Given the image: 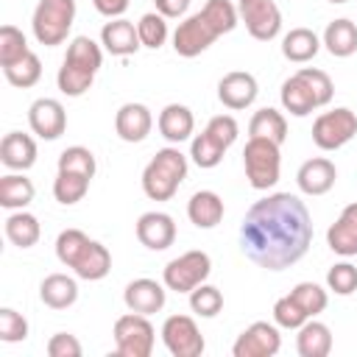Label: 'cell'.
<instances>
[{
    "label": "cell",
    "mask_w": 357,
    "mask_h": 357,
    "mask_svg": "<svg viewBox=\"0 0 357 357\" xmlns=\"http://www.w3.org/2000/svg\"><path fill=\"white\" fill-rule=\"evenodd\" d=\"M153 128V114L145 103H123L114 114V131L123 142H142Z\"/></svg>",
    "instance_id": "obj_16"
},
{
    "label": "cell",
    "mask_w": 357,
    "mask_h": 357,
    "mask_svg": "<svg viewBox=\"0 0 357 357\" xmlns=\"http://www.w3.org/2000/svg\"><path fill=\"white\" fill-rule=\"evenodd\" d=\"M324 45L335 59H346L357 50V25L346 17L332 20L324 31Z\"/></svg>",
    "instance_id": "obj_29"
},
{
    "label": "cell",
    "mask_w": 357,
    "mask_h": 357,
    "mask_svg": "<svg viewBox=\"0 0 357 357\" xmlns=\"http://www.w3.org/2000/svg\"><path fill=\"white\" fill-rule=\"evenodd\" d=\"M3 73H6V81H8L11 86L28 89V86H33V84L42 78V61H39L36 53H25L20 61L3 67Z\"/></svg>",
    "instance_id": "obj_35"
},
{
    "label": "cell",
    "mask_w": 357,
    "mask_h": 357,
    "mask_svg": "<svg viewBox=\"0 0 357 357\" xmlns=\"http://www.w3.org/2000/svg\"><path fill=\"white\" fill-rule=\"evenodd\" d=\"M326 243L340 257H354L357 254V204L343 206L340 218L326 231Z\"/></svg>",
    "instance_id": "obj_21"
},
{
    "label": "cell",
    "mask_w": 357,
    "mask_h": 357,
    "mask_svg": "<svg viewBox=\"0 0 357 357\" xmlns=\"http://www.w3.org/2000/svg\"><path fill=\"white\" fill-rule=\"evenodd\" d=\"M298 75H301V78L310 84V89H312V95H315L318 106H326V103L332 100L335 86H332V78H329L324 70H315V67H301V70H298Z\"/></svg>",
    "instance_id": "obj_45"
},
{
    "label": "cell",
    "mask_w": 357,
    "mask_h": 357,
    "mask_svg": "<svg viewBox=\"0 0 357 357\" xmlns=\"http://www.w3.org/2000/svg\"><path fill=\"white\" fill-rule=\"evenodd\" d=\"M296 349L301 357H326L332 351V332L326 324L321 321H304L298 326V337H296Z\"/></svg>",
    "instance_id": "obj_28"
},
{
    "label": "cell",
    "mask_w": 357,
    "mask_h": 357,
    "mask_svg": "<svg viewBox=\"0 0 357 357\" xmlns=\"http://www.w3.org/2000/svg\"><path fill=\"white\" fill-rule=\"evenodd\" d=\"M312 243V220L298 195L273 192L251 204L240 223L243 254L265 268L284 271L296 265Z\"/></svg>",
    "instance_id": "obj_1"
},
{
    "label": "cell",
    "mask_w": 357,
    "mask_h": 357,
    "mask_svg": "<svg viewBox=\"0 0 357 357\" xmlns=\"http://www.w3.org/2000/svg\"><path fill=\"white\" fill-rule=\"evenodd\" d=\"M248 134L282 145V142L287 139V120H284L282 112L265 106V109L254 112V117H251V123H248Z\"/></svg>",
    "instance_id": "obj_31"
},
{
    "label": "cell",
    "mask_w": 357,
    "mask_h": 357,
    "mask_svg": "<svg viewBox=\"0 0 357 357\" xmlns=\"http://www.w3.org/2000/svg\"><path fill=\"white\" fill-rule=\"evenodd\" d=\"M156 332L148 321V315L128 312L114 321V346L120 357H151Z\"/></svg>",
    "instance_id": "obj_8"
},
{
    "label": "cell",
    "mask_w": 357,
    "mask_h": 357,
    "mask_svg": "<svg viewBox=\"0 0 357 357\" xmlns=\"http://www.w3.org/2000/svg\"><path fill=\"white\" fill-rule=\"evenodd\" d=\"M192 128H195V117H192V112L187 106L167 103L159 112V131H162V137L167 142H184V139H190Z\"/></svg>",
    "instance_id": "obj_26"
},
{
    "label": "cell",
    "mask_w": 357,
    "mask_h": 357,
    "mask_svg": "<svg viewBox=\"0 0 357 357\" xmlns=\"http://www.w3.org/2000/svg\"><path fill=\"white\" fill-rule=\"evenodd\" d=\"M329 3H346V0H329Z\"/></svg>",
    "instance_id": "obj_49"
},
{
    "label": "cell",
    "mask_w": 357,
    "mask_h": 357,
    "mask_svg": "<svg viewBox=\"0 0 357 357\" xmlns=\"http://www.w3.org/2000/svg\"><path fill=\"white\" fill-rule=\"evenodd\" d=\"M187 178V156L178 148H162L142 170V190L153 201H170Z\"/></svg>",
    "instance_id": "obj_4"
},
{
    "label": "cell",
    "mask_w": 357,
    "mask_h": 357,
    "mask_svg": "<svg viewBox=\"0 0 357 357\" xmlns=\"http://www.w3.org/2000/svg\"><path fill=\"white\" fill-rule=\"evenodd\" d=\"M73 271H75L78 279H86V282L103 279L112 271V254H109V248L103 243H98V240H89L84 245V251L78 254Z\"/></svg>",
    "instance_id": "obj_24"
},
{
    "label": "cell",
    "mask_w": 357,
    "mask_h": 357,
    "mask_svg": "<svg viewBox=\"0 0 357 357\" xmlns=\"http://www.w3.org/2000/svg\"><path fill=\"white\" fill-rule=\"evenodd\" d=\"M25 337H28V321L17 310L3 307L0 310V340L17 343V340H25Z\"/></svg>",
    "instance_id": "obj_44"
},
{
    "label": "cell",
    "mask_w": 357,
    "mask_h": 357,
    "mask_svg": "<svg viewBox=\"0 0 357 357\" xmlns=\"http://www.w3.org/2000/svg\"><path fill=\"white\" fill-rule=\"evenodd\" d=\"M137 240L151 251H165L176 240V223L167 212H145L137 220Z\"/></svg>",
    "instance_id": "obj_15"
},
{
    "label": "cell",
    "mask_w": 357,
    "mask_h": 357,
    "mask_svg": "<svg viewBox=\"0 0 357 357\" xmlns=\"http://www.w3.org/2000/svg\"><path fill=\"white\" fill-rule=\"evenodd\" d=\"M326 284L337 296H351L357 290V268L351 262H337L326 273Z\"/></svg>",
    "instance_id": "obj_42"
},
{
    "label": "cell",
    "mask_w": 357,
    "mask_h": 357,
    "mask_svg": "<svg viewBox=\"0 0 357 357\" xmlns=\"http://www.w3.org/2000/svg\"><path fill=\"white\" fill-rule=\"evenodd\" d=\"M100 42L112 56H131V53H137L142 47L134 22H128L123 17H114L112 22H106L100 28Z\"/></svg>",
    "instance_id": "obj_20"
},
{
    "label": "cell",
    "mask_w": 357,
    "mask_h": 357,
    "mask_svg": "<svg viewBox=\"0 0 357 357\" xmlns=\"http://www.w3.org/2000/svg\"><path fill=\"white\" fill-rule=\"evenodd\" d=\"M89 181H92V178H86V176H81V173L59 170L56 181H53V195H56V201H59V204H64V206L78 204V201L86 195Z\"/></svg>",
    "instance_id": "obj_34"
},
{
    "label": "cell",
    "mask_w": 357,
    "mask_h": 357,
    "mask_svg": "<svg viewBox=\"0 0 357 357\" xmlns=\"http://www.w3.org/2000/svg\"><path fill=\"white\" fill-rule=\"evenodd\" d=\"M282 349V335L268 321H254L248 329L240 332V337L231 346L234 357H273Z\"/></svg>",
    "instance_id": "obj_13"
},
{
    "label": "cell",
    "mask_w": 357,
    "mask_h": 357,
    "mask_svg": "<svg viewBox=\"0 0 357 357\" xmlns=\"http://www.w3.org/2000/svg\"><path fill=\"white\" fill-rule=\"evenodd\" d=\"M357 134V114L346 106L324 112L312 123V142L321 151H337Z\"/></svg>",
    "instance_id": "obj_10"
},
{
    "label": "cell",
    "mask_w": 357,
    "mask_h": 357,
    "mask_svg": "<svg viewBox=\"0 0 357 357\" xmlns=\"http://www.w3.org/2000/svg\"><path fill=\"white\" fill-rule=\"evenodd\" d=\"M33 201V184L31 178L20 173H8L0 178V206L6 209H25Z\"/></svg>",
    "instance_id": "obj_32"
},
{
    "label": "cell",
    "mask_w": 357,
    "mask_h": 357,
    "mask_svg": "<svg viewBox=\"0 0 357 357\" xmlns=\"http://www.w3.org/2000/svg\"><path fill=\"white\" fill-rule=\"evenodd\" d=\"M273 321L282 326V329H298L304 321H310V315L290 298V293L287 296H282L276 304H273Z\"/></svg>",
    "instance_id": "obj_43"
},
{
    "label": "cell",
    "mask_w": 357,
    "mask_h": 357,
    "mask_svg": "<svg viewBox=\"0 0 357 357\" xmlns=\"http://www.w3.org/2000/svg\"><path fill=\"white\" fill-rule=\"evenodd\" d=\"M237 139V120L231 114H218L206 123V128L192 139L190 145V156L198 167L209 170L218 167L223 153L229 151V145H234Z\"/></svg>",
    "instance_id": "obj_5"
},
{
    "label": "cell",
    "mask_w": 357,
    "mask_h": 357,
    "mask_svg": "<svg viewBox=\"0 0 357 357\" xmlns=\"http://www.w3.org/2000/svg\"><path fill=\"white\" fill-rule=\"evenodd\" d=\"M237 14L245 22V31L259 42H271L282 31V11L276 0H240Z\"/></svg>",
    "instance_id": "obj_11"
},
{
    "label": "cell",
    "mask_w": 357,
    "mask_h": 357,
    "mask_svg": "<svg viewBox=\"0 0 357 357\" xmlns=\"http://www.w3.org/2000/svg\"><path fill=\"white\" fill-rule=\"evenodd\" d=\"M47 354L50 357H81V343L70 332H59L47 340Z\"/></svg>",
    "instance_id": "obj_46"
},
{
    "label": "cell",
    "mask_w": 357,
    "mask_h": 357,
    "mask_svg": "<svg viewBox=\"0 0 357 357\" xmlns=\"http://www.w3.org/2000/svg\"><path fill=\"white\" fill-rule=\"evenodd\" d=\"M162 340L173 357H198L204 351V335L190 315H170L162 324Z\"/></svg>",
    "instance_id": "obj_12"
},
{
    "label": "cell",
    "mask_w": 357,
    "mask_h": 357,
    "mask_svg": "<svg viewBox=\"0 0 357 357\" xmlns=\"http://www.w3.org/2000/svg\"><path fill=\"white\" fill-rule=\"evenodd\" d=\"M321 50V39L315 36V31L310 28H293L284 39H282V56L287 61H296V64H304L310 59H315Z\"/></svg>",
    "instance_id": "obj_30"
},
{
    "label": "cell",
    "mask_w": 357,
    "mask_h": 357,
    "mask_svg": "<svg viewBox=\"0 0 357 357\" xmlns=\"http://www.w3.org/2000/svg\"><path fill=\"white\" fill-rule=\"evenodd\" d=\"M335 178H337V170L329 159L324 156H315V159H307L298 173H296V181H298V190L304 195H324L335 187Z\"/></svg>",
    "instance_id": "obj_19"
},
{
    "label": "cell",
    "mask_w": 357,
    "mask_h": 357,
    "mask_svg": "<svg viewBox=\"0 0 357 357\" xmlns=\"http://www.w3.org/2000/svg\"><path fill=\"white\" fill-rule=\"evenodd\" d=\"M240 14L229 0H206V6L187 17L184 22H178L176 33H173V50L184 59H192L198 53H204L218 36L234 31Z\"/></svg>",
    "instance_id": "obj_2"
},
{
    "label": "cell",
    "mask_w": 357,
    "mask_h": 357,
    "mask_svg": "<svg viewBox=\"0 0 357 357\" xmlns=\"http://www.w3.org/2000/svg\"><path fill=\"white\" fill-rule=\"evenodd\" d=\"M0 159L11 170H28L36 162V142L22 131H8L0 142Z\"/></svg>",
    "instance_id": "obj_23"
},
{
    "label": "cell",
    "mask_w": 357,
    "mask_h": 357,
    "mask_svg": "<svg viewBox=\"0 0 357 357\" xmlns=\"http://www.w3.org/2000/svg\"><path fill=\"white\" fill-rule=\"evenodd\" d=\"M100 61H103V53H100L98 42L89 39V36H75L70 42L67 56H64V61L59 67V75H56L59 89L70 98L84 95L95 81V73L100 70Z\"/></svg>",
    "instance_id": "obj_3"
},
{
    "label": "cell",
    "mask_w": 357,
    "mask_h": 357,
    "mask_svg": "<svg viewBox=\"0 0 357 357\" xmlns=\"http://www.w3.org/2000/svg\"><path fill=\"white\" fill-rule=\"evenodd\" d=\"M73 20H75V0H39L31 28L39 45L56 47L67 39Z\"/></svg>",
    "instance_id": "obj_6"
},
{
    "label": "cell",
    "mask_w": 357,
    "mask_h": 357,
    "mask_svg": "<svg viewBox=\"0 0 357 357\" xmlns=\"http://www.w3.org/2000/svg\"><path fill=\"white\" fill-rule=\"evenodd\" d=\"M167 17H162L159 11H151V14H142L139 22H137V33H139V42L142 47H151V50H159L167 39Z\"/></svg>",
    "instance_id": "obj_37"
},
{
    "label": "cell",
    "mask_w": 357,
    "mask_h": 357,
    "mask_svg": "<svg viewBox=\"0 0 357 357\" xmlns=\"http://www.w3.org/2000/svg\"><path fill=\"white\" fill-rule=\"evenodd\" d=\"M257 78L251 73H243V70H234V73H226L218 84V98L223 106L229 109H245L257 100Z\"/></svg>",
    "instance_id": "obj_17"
},
{
    "label": "cell",
    "mask_w": 357,
    "mask_h": 357,
    "mask_svg": "<svg viewBox=\"0 0 357 357\" xmlns=\"http://www.w3.org/2000/svg\"><path fill=\"white\" fill-rule=\"evenodd\" d=\"M28 50V42H25V33L17 28V25H3L0 28V64L8 67L14 61H20Z\"/></svg>",
    "instance_id": "obj_38"
},
{
    "label": "cell",
    "mask_w": 357,
    "mask_h": 357,
    "mask_svg": "<svg viewBox=\"0 0 357 357\" xmlns=\"http://www.w3.org/2000/svg\"><path fill=\"white\" fill-rule=\"evenodd\" d=\"M156 3V11L162 14V17H181L187 8H190V0H153Z\"/></svg>",
    "instance_id": "obj_47"
},
{
    "label": "cell",
    "mask_w": 357,
    "mask_h": 357,
    "mask_svg": "<svg viewBox=\"0 0 357 357\" xmlns=\"http://www.w3.org/2000/svg\"><path fill=\"white\" fill-rule=\"evenodd\" d=\"M243 165H245L248 184L254 190H271L279 181V167H282L279 145L271 139L251 137L243 148Z\"/></svg>",
    "instance_id": "obj_7"
},
{
    "label": "cell",
    "mask_w": 357,
    "mask_h": 357,
    "mask_svg": "<svg viewBox=\"0 0 357 357\" xmlns=\"http://www.w3.org/2000/svg\"><path fill=\"white\" fill-rule=\"evenodd\" d=\"M223 212H226L223 198L212 190H198L187 204V218L198 229H215L223 220Z\"/></svg>",
    "instance_id": "obj_22"
},
{
    "label": "cell",
    "mask_w": 357,
    "mask_h": 357,
    "mask_svg": "<svg viewBox=\"0 0 357 357\" xmlns=\"http://www.w3.org/2000/svg\"><path fill=\"white\" fill-rule=\"evenodd\" d=\"M42 229H39V220L31 215V212H14L6 218V237L17 245V248H31L36 245Z\"/></svg>",
    "instance_id": "obj_33"
},
{
    "label": "cell",
    "mask_w": 357,
    "mask_h": 357,
    "mask_svg": "<svg viewBox=\"0 0 357 357\" xmlns=\"http://www.w3.org/2000/svg\"><path fill=\"white\" fill-rule=\"evenodd\" d=\"M212 273V259L206 251H187L176 259H170L165 265V287L167 290H176V293H190L195 290L198 284L206 282V276Z\"/></svg>",
    "instance_id": "obj_9"
},
{
    "label": "cell",
    "mask_w": 357,
    "mask_h": 357,
    "mask_svg": "<svg viewBox=\"0 0 357 357\" xmlns=\"http://www.w3.org/2000/svg\"><path fill=\"white\" fill-rule=\"evenodd\" d=\"M190 307L201 318H215L223 310V293L212 284H198L195 290H190Z\"/></svg>",
    "instance_id": "obj_39"
},
{
    "label": "cell",
    "mask_w": 357,
    "mask_h": 357,
    "mask_svg": "<svg viewBox=\"0 0 357 357\" xmlns=\"http://www.w3.org/2000/svg\"><path fill=\"white\" fill-rule=\"evenodd\" d=\"M290 298H293L310 318H315L318 312H324L326 304H329L326 290H324L321 284H315V282H298V284L290 290Z\"/></svg>",
    "instance_id": "obj_36"
},
{
    "label": "cell",
    "mask_w": 357,
    "mask_h": 357,
    "mask_svg": "<svg viewBox=\"0 0 357 357\" xmlns=\"http://www.w3.org/2000/svg\"><path fill=\"white\" fill-rule=\"evenodd\" d=\"M279 98H282V106H284L293 117H307L312 109H318V100H315V95H312L310 84H307L298 73H296V75H290V78L282 84Z\"/></svg>",
    "instance_id": "obj_27"
},
{
    "label": "cell",
    "mask_w": 357,
    "mask_h": 357,
    "mask_svg": "<svg viewBox=\"0 0 357 357\" xmlns=\"http://www.w3.org/2000/svg\"><path fill=\"white\" fill-rule=\"evenodd\" d=\"M39 298L50 307V310H67L75 304L78 298V284L73 276L67 273H50L42 279L39 284Z\"/></svg>",
    "instance_id": "obj_25"
},
{
    "label": "cell",
    "mask_w": 357,
    "mask_h": 357,
    "mask_svg": "<svg viewBox=\"0 0 357 357\" xmlns=\"http://www.w3.org/2000/svg\"><path fill=\"white\" fill-rule=\"evenodd\" d=\"M86 243H89V237H86L81 229H64V231L56 237V257H59V262L67 265V268H73Z\"/></svg>",
    "instance_id": "obj_41"
},
{
    "label": "cell",
    "mask_w": 357,
    "mask_h": 357,
    "mask_svg": "<svg viewBox=\"0 0 357 357\" xmlns=\"http://www.w3.org/2000/svg\"><path fill=\"white\" fill-rule=\"evenodd\" d=\"M28 123L42 139H59L67 128V112L56 98H39L28 109Z\"/></svg>",
    "instance_id": "obj_14"
},
{
    "label": "cell",
    "mask_w": 357,
    "mask_h": 357,
    "mask_svg": "<svg viewBox=\"0 0 357 357\" xmlns=\"http://www.w3.org/2000/svg\"><path fill=\"white\" fill-rule=\"evenodd\" d=\"M92 3H95V8H98L103 17H109V20L120 17V14L128 8V0H92Z\"/></svg>",
    "instance_id": "obj_48"
},
{
    "label": "cell",
    "mask_w": 357,
    "mask_h": 357,
    "mask_svg": "<svg viewBox=\"0 0 357 357\" xmlns=\"http://www.w3.org/2000/svg\"><path fill=\"white\" fill-rule=\"evenodd\" d=\"M123 301L131 312L139 315H153L165 307V287L153 279H134L123 290Z\"/></svg>",
    "instance_id": "obj_18"
},
{
    "label": "cell",
    "mask_w": 357,
    "mask_h": 357,
    "mask_svg": "<svg viewBox=\"0 0 357 357\" xmlns=\"http://www.w3.org/2000/svg\"><path fill=\"white\" fill-rule=\"evenodd\" d=\"M59 170H70V173H81L86 178L95 176V156L89 148L84 145H73V148H64L59 153Z\"/></svg>",
    "instance_id": "obj_40"
}]
</instances>
